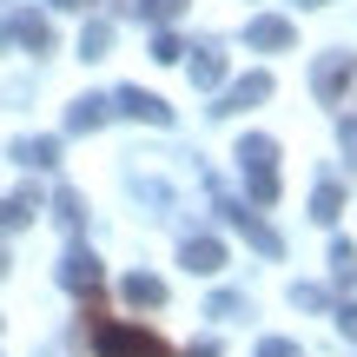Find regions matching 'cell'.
<instances>
[{
	"instance_id": "20",
	"label": "cell",
	"mask_w": 357,
	"mask_h": 357,
	"mask_svg": "<svg viewBox=\"0 0 357 357\" xmlns=\"http://www.w3.org/2000/svg\"><path fill=\"white\" fill-rule=\"evenodd\" d=\"M53 212H60V225H79V199H73V192H60V199H53Z\"/></svg>"
},
{
	"instance_id": "26",
	"label": "cell",
	"mask_w": 357,
	"mask_h": 357,
	"mask_svg": "<svg viewBox=\"0 0 357 357\" xmlns=\"http://www.w3.org/2000/svg\"><path fill=\"white\" fill-rule=\"evenodd\" d=\"M53 7H73V13H79V7H93V0H53Z\"/></svg>"
},
{
	"instance_id": "16",
	"label": "cell",
	"mask_w": 357,
	"mask_h": 357,
	"mask_svg": "<svg viewBox=\"0 0 357 357\" xmlns=\"http://www.w3.org/2000/svg\"><path fill=\"white\" fill-rule=\"evenodd\" d=\"M337 212H344V192H337V185H318V199H311V218H324V225H331Z\"/></svg>"
},
{
	"instance_id": "22",
	"label": "cell",
	"mask_w": 357,
	"mask_h": 357,
	"mask_svg": "<svg viewBox=\"0 0 357 357\" xmlns=\"http://www.w3.org/2000/svg\"><path fill=\"white\" fill-rule=\"evenodd\" d=\"M258 357H298V344H291V337H265V344H258Z\"/></svg>"
},
{
	"instance_id": "12",
	"label": "cell",
	"mask_w": 357,
	"mask_h": 357,
	"mask_svg": "<svg viewBox=\"0 0 357 357\" xmlns=\"http://www.w3.org/2000/svg\"><path fill=\"white\" fill-rule=\"evenodd\" d=\"M126 298H132V305H146V311H153V305H166V284H159L153 271H132V278H126Z\"/></svg>"
},
{
	"instance_id": "19",
	"label": "cell",
	"mask_w": 357,
	"mask_h": 357,
	"mask_svg": "<svg viewBox=\"0 0 357 357\" xmlns=\"http://www.w3.org/2000/svg\"><path fill=\"white\" fill-rule=\"evenodd\" d=\"M178 7H185V0H139V13H146V20H172Z\"/></svg>"
},
{
	"instance_id": "25",
	"label": "cell",
	"mask_w": 357,
	"mask_h": 357,
	"mask_svg": "<svg viewBox=\"0 0 357 357\" xmlns=\"http://www.w3.org/2000/svg\"><path fill=\"white\" fill-rule=\"evenodd\" d=\"M344 159L357 166V119H344Z\"/></svg>"
},
{
	"instance_id": "15",
	"label": "cell",
	"mask_w": 357,
	"mask_h": 357,
	"mask_svg": "<svg viewBox=\"0 0 357 357\" xmlns=\"http://www.w3.org/2000/svg\"><path fill=\"white\" fill-rule=\"evenodd\" d=\"M106 47H113V26H106V20H93L86 33H79V53H86V60H106Z\"/></svg>"
},
{
	"instance_id": "18",
	"label": "cell",
	"mask_w": 357,
	"mask_h": 357,
	"mask_svg": "<svg viewBox=\"0 0 357 357\" xmlns=\"http://www.w3.org/2000/svg\"><path fill=\"white\" fill-rule=\"evenodd\" d=\"M331 271H337V284H357V252L351 245H331Z\"/></svg>"
},
{
	"instance_id": "5",
	"label": "cell",
	"mask_w": 357,
	"mask_h": 357,
	"mask_svg": "<svg viewBox=\"0 0 357 357\" xmlns=\"http://www.w3.org/2000/svg\"><path fill=\"white\" fill-rule=\"evenodd\" d=\"M291 40H298V26L278 20V13H258V20L245 26V47H258V53H284Z\"/></svg>"
},
{
	"instance_id": "7",
	"label": "cell",
	"mask_w": 357,
	"mask_h": 357,
	"mask_svg": "<svg viewBox=\"0 0 357 357\" xmlns=\"http://www.w3.org/2000/svg\"><path fill=\"white\" fill-rule=\"evenodd\" d=\"M185 271L218 278V271H225V245H218V238H185Z\"/></svg>"
},
{
	"instance_id": "13",
	"label": "cell",
	"mask_w": 357,
	"mask_h": 357,
	"mask_svg": "<svg viewBox=\"0 0 357 357\" xmlns=\"http://www.w3.org/2000/svg\"><path fill=\"white\" fill-rule=\"evenodd\" d=\"M192 79H199V86H218V79H225V53L199 47V53H192Z\"/></svg>"
},
{
	"instance_id": "29",
	"label": "cell",
	"mask_w": 357,
	"mask_h": 357,
	"mask_svg": "<svg viewBox=\"0 0 357 357\" xmlns=\"http://www.w3.org/2000/svg\"><path fill=\"white\" fill-rule=\"evenodd\" d=\"M305 7H324V0H305Z\"/></svg>"
},
{
	"instance_id": "9",
	"label": "cell",
	"mask_w": 357,
	"mask_h": 357,
	"mask_svg": "<svg viewBox=\"0 0 357 357\" xmlns=\"http://www.w3.org/2000/svg\"><path fill=\"white\" fill-rule=\"evenodd\" d=\"M225 218H231V225H238V231H245V238H252V245H258L265 258H278V231H265V225H258L252 212H245V205H225Z\"/></svg>"
},
{
	"instance_id": "8",
	"label": "cell",
	"mask_w": 357,
	"mask_h": 357,
	"mask_svg": "<svg viewBox=\"0 0 357 357\" xmlns=\"http://www.w3.org/2000/svg\"><path fill=\"white\" fill-rule=\"evenodd\" d=\"M60 278L66 284H73V291H100V258H93V252H66V265H60Z\"/></svg>"
},
{
	"instance_id": "27",
	"label": "cell",
	"mask_w": 357,
	"mask_h": 357,
	"mask_svg": "<svg viewBox=\"0 0 357 357\" xmlns=\"http://www.w3.org/2000/svg\"><path fill=\"white\" fill-rule=\"evenodd\" d=\"M185 357H218V351H212V344H199V351H185Z\"/></svg>"
},
{
	"instance_id": "4",
	"label": "cell",
	"mask_w": 357,
	"mask_h": 357,
	"mask_svg": "<svg viewBox=\"0 0 357 357\" xmlns=\"http://www.w3.org/2000/svg\"><path fill=\"white\" fill-rule=\"evenodd\" d=\"M113 106H119V113H126V119H146V126H172V106L159 100V93H139V86H119V93H113Z\"/></svg>"
},
{
	"instance_id": "14",
	"label": "cell",
	"mask_w": 357,
	"mask_h": 357,
	"mask_svg": "<svg viewBox=\"0 0 357 357\" xmlns=\"http://www.w3.org/2000/svg\"><path fill=\"white\" fill-rule=\"evenodd\" d=\"M13 159H20V166H53L60 146H53V139H20V146H13Z\"/></svg>"
},
{
	"instance_id": "10",
	"label": "cell",
	"mask_w": 357,
	"mask_h": 357,
	"mask_svg": "<svg viewBox=\"0 0 357 357\" xmlns=\"http://www.w3.org/2000/svg\"><path fill=\"white\" fill-rule=\"evenodd\" d=\"M13 40L33 47V53H47V47H53V26L40 20V13H13Z\"/></svg>"
},
{
	"instance_id": "17",
	"label": "cell",
	"mask_w": 357,
	"mask_h": 357,
	"mask_svg": "<svg viewBox=\"0 0 357 357\" xmlns=\"http://www.w3.org/2000/svg\"><path fill=\"white\" fill-rule=\"evenodd\" d=\"M33 218V199H0V231H20Z\"/></svg>"
},
{
	"instance_id": "28",
	"label": "cell",
	"mask_w": 357,
	"mask_h": 357,
	"mask_svg": "<svg viewBox=\"0 0 357 357\" xmlns=\"http://www.w3.org/2000/svg\"><path fill=\"white\" fill-rule=\"evenodd\" d=\"M0 278H7V258H0Z\"/></svg>"
},
{
	"instance_id": "2",
	"label": "cell",
	"mask_w": 357,
	"mask_h": 357,
	"mask_svg": "<svg viewBox=\"0 0 357 357\" xmlns=\"http://www.w3.org/2000/svg\"><path fill=\"white\" fill-rule=\"evenodd\" d=\"M238 166H245V178H252V205L278 199V146H271L265 132H252V139L238 146Z\"/></svg>"
},
{
	"instance_id": "6",
	"label": "cell",
	"mask_w": 357,
	"mask_h": 357,
	"mask_svg": "<svg viewBox=\"0 0 357 357\" xmlns=\"http://www.w3.org/2000/svg\"><path fill=\"white\" fill-rule=\"evenodd\" d=\"M258 100H271V73H245L238 86L218 100V113H245V106H258Z\"/></svg>"
},
{
	"instance_id": "11",
	"label": "cell",
	"mask_w": 357,
	"mask_h": 357,
	"mask_svg": "<svg viewBox=\"0 0 357 357\" xmlns=\"http://www.w3.org/2000/svg\"><path fill=\"white\" fill-rule=\"evenodd\" d=\"M106 113H113V106L86 93V100H73V113H66V132H93V126H106Z\"/></svg>"
},
{
	"instance_id": "1",
	"label": "cell",
	"mask_w": 357,
	"mask_h": 357,
	"mask_svg": "<svg viewBox=\"0 0 357 357\" xmlns=\"http://www.w3.org/2000/svg\"><path fill=\"white\" fill-rule=\"evenodd\" d=\"M86 337H93V351H100V357H172L166 337L139 331V324H113V318H100V311H93Z\"/></svg>"
},
{
	"instance_id": "24",
	"label": "cell",
	"mask_w": 357,
	"mask_h": 357,
	"mask_svg": "<svg viewBox=\"0 0 357 357\" xmlns=\"http://www.w3.org/2000/svg\"><path fill=\"white\" fill-rule=\"evenodd\" d=\"M337 331H344L351 344H357V305H344V311H337Z\"/></svg>"
},
{
	"instance_id": "21",
	"label": "cell",
	"mask_w": 357,
	"mask_h": 357,
	"mask_svg": "<svg viewBox=\"0 0 357 357\" xmlns=\"http://www.w3.org/2000/svg\"><path fill=\"white\" fill-rule=\"evenodd\" d=\"M238 311H245V298H231V291L212 298V318H238Z\"/></svg>"
},
{
	"instance_id": "23",
	"label": "cell",
	"mask_w": 357,
	"mask_h": 357,
	"mask_svg": "<svg viewBox=\"0 0 357 357\" xmlns=\"http://www.w3.org/2000/svg\"><path fill=\"white\" fill-rule=\"evenodd\" d=\"M178 53H185V47H178L172 33H159V40H153V60H178Z\"/></svg>"
},
{
	"instance_id": "3",
	"label": "cell",
	"mask_w": 357,
	"mask_h": 357,
	"mask_svg": "<svg viewBox=\"0 0 357 357\" xmlns=\"http://www.w3.org/2000/svg\"><path fill=\"white\" fill-rule=\"evenodd\" d=\"M318 100H357V60L351 53L318 60Z\"/></svg>"
}]
</instances>
